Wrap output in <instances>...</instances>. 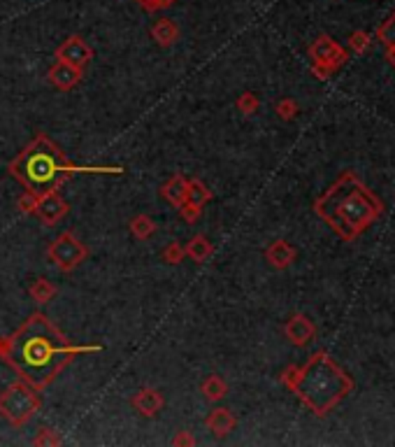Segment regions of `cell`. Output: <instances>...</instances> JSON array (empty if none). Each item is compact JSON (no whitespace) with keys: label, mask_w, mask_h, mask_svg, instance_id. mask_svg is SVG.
<instances>
[{"label":"cell","mask_w":395,"mask_h":447,"mask_svg":"<svg viewBox=\"0 0 395 447\" xmlns=\"http://www.w3.org/2000/svg\"><path fill=\"white\" fill-rule=\"evenodd\" d=\"M68 357L70 347L65 338L44 317H33L8 347L10 364L35 387L49 382Z\"/></svg>","instance_id":"cell-1"},{"label":"cell","mask_w":395,"mask_h":447,"mask_svg":"<svg viewBox=\"0 0 395 447\" xmlns=\"http://www.w3.org/2000/svg\"><path fill=\"white\" fill-rule=\"evenodd\" d=\"M296 389L314 412L323 415L351 389V380L326 355H317L300 373Z\"/></svg>","instance_id":"cell-2"},{"label":"cell","mask_w":395,"mask_h":447,"mask_svg":"<svg viewBox=\"0 0 395 447\" xmlns=\"http://www.w3.org/2000/svg\"><path fill=\"white\" fill-rule=\"evenodd\" d=\"M337 210L339 212V222H337V229L344 233V226H351L353 231H360L363 226H367L377 215V203H367V198L363 196L360 186L356 184V189L349 191V193H342L337 186Z\"/></svg>","instance_id":"cell-3"},{"label":"cell","mask_w":395,"mask_h":447,"mask_svg":"<svg viewBox=\"0 0 395 447\" xmlns=\"http://www.w3.org/2000/svg\"><path fill=\"white\" fill-rule=\"evenodd\" d=\"M19 175H22L24 182L28 186H33V189L51 184L58 175L56 156H51L49 152H28L24 159V163H22Z\"/></svg>","instance_id":"cell-4"},{"label":"cell","mask_w":395,"mask_h":447,"mask_svg":"<svg viewBox=\"0 0 395 447\" xmlns=\"http://www.w3.org/2000/svg\"><path fill=\"white\" fill-rule=\"evenodd\" d=\"M0 408L15 422H22L33 412L35 408V396L26 389V387H12V389L5 393V398L0 401Z\"/></svg>","instance_id":"cell-5"},{"label":"cell","mask_w":395,"mask_h":447,"mask_svg":"<svg viewBox=\"0 0 395 447\" xmlns=\"http://www.w3.org/2000/svg\"><path fill=\"white\" fill-rule=\"evenodd\" d=\"M89 56H91V49L79 38H70L68 42L61 47V58L68 61L70 65H82L89 61Z\"/></svg>","instance_id":"cell-6"},{"label":"cell","mask_w":395,"mask_h":447,"mask_svg":"<svg viewBox=\"0 0 395 447\" xmlns=\"http://www.w3.org/2000/svg\"><path fill=\"white\" fill-rule=\"evenodd\" d=\"M51 254L61 266H72V263H77L79 257H82V250H79V245L72 243L70 238H63V240H58V243L53 245Z\"/></svg>","instance_id":"cell-7"},{"label":"cell","mask_w":395,"mask_h":447,"mask_svg":"<svg viewBox=\"0 0 395 447\" xmlns=\"http://www.w3.org/2000/svg\"><path fill=\"white\" fill-rule=\"evenodd\" d=\"M312 54L317 56V61L321 63H335L342 58V51H339V47L335 44L330 38H319L317 44L312 47Z\"/></svg>","instance_id":"cell-8"},{"label":"cell","mask_w":395,"mask_h":447,"mask_svg":"<svg viewBox=\"0 0 395 447\" xmlns=\"http://www.w3.org/2000/svg\"><path fill=\"white\" fill-rule=\"evenodd\" d=\"M153 35H156L160 42H172V40L177 38V29L172 22H167V19H160V22L153 26Z\"/></svg>","instance_id":"cell-9"},{"label":"cell","mask_w":395,"mask_h":447,"mask_svg":"<svg viewBox=\"0 0 395 447\" xmlns=\"http://www.w3.org/2000/svg\"><path fill=\"white\" fill-rule=\"evenodd\" d=\"M377 38L381 40V44L388 47V49H395V15L388 19L384 26H381Z\"/></svg>","instance_id":"cell-10"},{"label":"cell","mask_w":395,"mask_h":447,"mask_svg":"<svg viewBox=\"0 0 395 447\" xmlns=\"http://www.w3.org/2000/svg\"><path fill=\"white\" fill-rule=\"evenodd\" d=\"M63 212V203L58 201V198H47V201L42 203V208H40V215H42L47 222H51L56 215H61Z\"/></svg>","instance_id":"cell-11"},{"label":"cell","mask_w":395,"mask_h":447,"mask_svg":"<svg viewBox=\"0 0 395 447\" xmlns=\"http://www.w3.org/2000/svg\"><path fill=\"white\" fill-rule=\"evenodd\" d=\"M296 326H300V329L296 331V329H289V333L293 336V340H296V343H305L307 338H312V326L305 322L303 317H298L296 322H293Z\"/></svg>","instance_id":"cell-12"},{"label":"cell","mask_w":395,"mask_h":447,"mask_svg":"<svg viewBox=\"0 0 395 447\" xmlns=\"http://www.w3.org/2000/svg\"><path fill=\"white\" fill-rule=\"evenodd\" d=\"M351 47L356 51H363L365 47H367V35H365L363 31H358V33H353V35H351Z\"/></svg>","instance_id":"cell-13"},{"label":"cell","mask_w":395,"mask_h":447,"mask_svg":"<svg viewBox=\"0 0 395 447\" xmlns=\"http://www.w3.org/2000/svg\"><path fill=\"white\" fill-rule=\"evenodd\" d=\"M140 3H142L146 10H156V8H167L172 0H140Z\"/></svg>","instance_id":"cell-14"},{"label":"cell","mask_w":395,"mask_h":447,"mask_svg":"<svg viewBox=\"0 0 395 447\" xmlns=\"http://www.w3.org/2000/svg\"><path fill=\"white\" fill-rule=\"evenodd\" d=\"M388 56H391V61L395 63V49H388Z\"/></svg>","instance_id":"cell-15"}]
</instances>
